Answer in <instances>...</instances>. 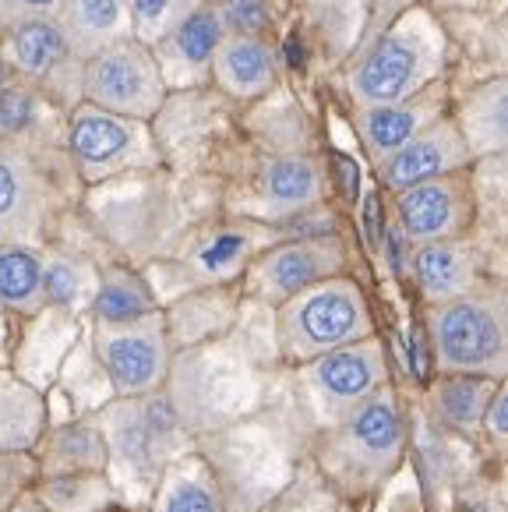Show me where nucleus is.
I'll return each mask as SVG.
<instances>
[{
  "label": "nucleus",
  "mask_w": 508,
  "mask_h": 512,
  "mask_svg": "<svg viewBox=\"0 0 508 512\" xmlns=\"http://www.w3.org/2000/svg\"><path fill=\"white\" fill-rule=\"evenodd\" d=\"M473 212H477V198H473V184L466 170L413 184L396 195V223L413 248L431 241H449V237H466Z\"/></svg>",
  "instance_id": "12"
},
{
  "label": "nucleus",
  "mask_w": 508,
  "mask_h": 512,
  "mask_svg": "<svg viewBox=\"0 0 508 512\" xmlns=\"http://www.w3.org/2000/svg\"><path fill=\"white\" fill-rule=\"evenodd\" d=\"M92 354H96L113 396L120 400L159 392L170 375V339H166L159 311L142 322L96 325Z\"/></svg>",
  "instance_id": "9"
},
{
  "label": "nucleus",
  "mask_w": 508,
  "mask_h": 512,
  "mask_svg": "<svg viewBox=\"0 0 508 512\" xmlns=\"http://www.w3.org/2000/svg\"><path fill=\"white\" fill-rule=\"evenodd\" d=\"M0 339H4V304H0Z\"/></svg>",
  "instance_id": "42"
},
{
  "label": "nucleus",
  "mask_w": 508,
  "mask_h": 512,
  "mask_svg": "<svg viewBox=\"0 0 508 512\" xmlns=\"http://www.w3.org/2000/svg\"><path fill=\"white\" fill-rule=\"evenodd\" d=\"M96 279V269L82 255L50 251L43 255V308H53L57 315H75L89 308Z\"/></svg>",
  "instance_id": "27"
},
{
  "label": "nucleus",
  "mask_w": 508,
  "mask_h": 512,
  "mask_svg": "<svg viewBox=\"0 0 508 512\" xmlns=\"http://www.w3.org/2000/svg\"><path fill=\"white\" fill-rule=\"evenodd\" d=\"M36 474H39V463L32 452L0 449V512H11L15 502H22V495L36 481Z\"/></svg>",
  "instance_id": "34"
},
{
  "label": "nucleus",
  "mask_w": 508,
  "mask_h": 512,
  "mask_svg": "<svg viewBox=\"0 0 508 512\" xmlns=\"http://www.w3.org/2000/svg\"><path fill=\"white\" fill-rule=\"evenodd\" d=\"M501 382L491 378H473V375H441L431 385V410L445 428L463 431V435H477L484 410L491 403L494 389Z\"/></svg>",
  "instance_id": "25"
},
{
  "label": "nucleus",
  "mask_w": 508,
  "mask_h": 512,
  "mask_svg": "<svg viewBox=\"0 0 508 512\" xmlns=\"http://www.w3.org/2000/svg\"><path fill=\"white\" fill-rule=\"evenodd\" d=\"M441 71H445L441 29L427 11L413 8L367 46L350 75V92L357 106L399 103L441 82Z\"/></svg>",
  "instance_id": "3"
},
{
  "label": "nucleus",
  "mask_w": 508,
  "mask_h": 512,
  "mask_svg": "<svg viewBox=\"0 0 508 512\" xmlns=\"http://www.w3.org/2000/svg\"><path fill=\"white\" fill-rule=\"evenodd\" d=\"M4 61L43 99L68 110L82 103L85 57L71 46L57 18H32L4 29Z\"/></svg>",
  "instance_id": "7"
},
{
  "label": "nucleus",
  "mask_w": 508,
  "mask_h": 512,
  "mask_svg": "<svg viewBox=\"0 0 508 512\" xmlns=\"http://www.w3.org/2000/svg\"><path fill=\"white\" fill-rule=\"evenodd\" d=\"M381 244H385V255H389V269L396 272L399 279L410 272V255H413V244L406 241V234L399 230V223L385 226V234H381Z\"/></svg>",
  "instance_id": "37"
},
{
  "label": "nucleus",
  "mask_w": 508,
  "mask_h": 512,
  "mask_svg": "<svg viewBox=\"0 0 508 512\" xmlns=\"http://www.w3.org/2000/svg\"><path fill=\"white\" fill-rule=\"evenodd\" d=\"M346 265V248L339 234H311L279 241L262 248L247 262L244 279L247 294L265 304H283L297 297L300 290L322 283V279L339 276Z\"/></svg>",
  "instance_id": "10"
},
{
  "label": "nucleus",
  "mask_w": 508,
  "mask_h": 512,
  "mask_svg": "<svg viewBox=\"0 0 508 512\" xmlns=\"http://www.w3.org/2000/svg\"><path fill=\"white\" fill-rule=\"evenodd\" d=\"M46 512H103L113 502L106 474H46L36 488Z\"/></svg>",
  "instance_id": "30"
},
{
  "label": "nucleus",
  "mask_w": 508,
  "mask_h": 512,
  "mask_svg": "<svg viewBox=\"0 0 508 512\" xmlns=\"http://www.w3.org/2000/svg\"><path fill=\"white\" fill-rule=\"evenodd\" d=\"M46 219V181L22 142H0V244H29Z\"/></svg>",
  "instance_id": "14"
},
{
  "label": "nucleus",
  "mask_w": 508,
  "mask_h": 512,
  "mask_svg": "<svg viewBox=\"0 0 508 512\" xmlns=\"http://www.w3.org/2000/svg\"><path fill=\"white\" fill-rule=\"evenodd\" d=\"M53 18L82 57H92L103 46L131 36L127 0H64Z\"/></svg>",
  "instance_id": "21"
},
{
  "label": "nucleus",
  "mask_w": 508,
  "mask_h": 512,
  "mask_svg": "<svg viewBox=\"0 0 508 512\" xmlns=\"http://www.w3.org/2000/svg\"><path fill=\"white\" fill-rule=\"evenodd\" d=\"M438 117H445V89H441V82H434L424 92L399 99V103L357 106L353 124H357V135L364 142L371 163H381L385 156L403 149L413 135H420L427 124L438 121Z\"/></svg>",
  "instance_id": "15"
},
{
  "label": "nucleus",
  "mask_w": 508,
  "mask_h": 512,
  "mask_svg": "<svg viewBox=\"0 0 508 512\" xmlns=\"http://www.w3.org/2000/svg\"><path fill=\"white\" fill-rule=\"evenodd\" d=\"M410 272L417 276V287L427 304L452 301V297H463L473 287H480L477 251L466 237L417 244L410 255Z\"/></svg>",
  "instance_id": "17"
},
{
  "label": "nucleus",
  "mask_w": 508,
  "mask_h": 512,
  "mask_svg": "<svg viewBox=\"0 0 508 512\" xmlns=\"http://www.w3.org/2000/svg\"><path fill=\"white\" fill-rule=\"evenodd\" d=\"M68 145L85 181H103L152 156L142 121L117 117L89 103H78V110L71 113Z\"/></svg>",
  "instance_id": "11"
},
{
  "label": "nucleus",
  "mask_w": 508,
  "mask_h": 512,
  "mask_svg": "<svg viewBox=\"0 0 508 512\" xmlns=\"http://www.w3.org/2000/svg\"><path fill=\"white\" fill-rule=\"evenodd\" d=\"M456 512H505V505H501L498 495H477L470 498V502H463Z\"/></svg>",
  "instance_id": "39"
},
{
  "label": "nucleus",
  "mask_w": 508,
  "mask_h": 512,
  "mask_svg": "<svg viewBox=\"0 0 508 512\" xmlns=\"http://www.w3.org/2000/svg\"><path fill=\"white\" fill-rule=\"evenodd\" d=\"M374 336V315L364 290L346 276H332L279 304V347L286 361H311L346 343Z\"/></svg>",
  "instance_id": "4"
},
{
  "label": "nucleus",
  "mask_w": 508,
  "mask_h": 512,
  "mask_svg": "<svg viewBox=\"0 0 508 512\" xmlns=\"http://www.w3.org/2000/svg\"><path fill=\"white\" fill-rule=\"evenodd\" d=\"M505 99H508L505 78H491V82L480 85L470 96V103H466L459 131H463L473 156H477V152L505 149Z\"/></svg>",
  "instance_id": "29"
},
{
  "label": "nucleus",
  "mask_w": 508,
  "mask_h": 512,
  "mask_svg": "<svg viewBox=\"0 0 508 512\" xmlns=\"http://www.w3.org/2000/svg\"><path fill=\"white\" fill-rule=\"evenodd\" d=\"M92 318L96 325H127L142 322V318L156 315V301H152L149 287L142 276L131 269H106L96 279V294H92Z\"/></svg>",
  "instance_id": "26"
},
{
  "label": "nucleus",
  "mask_w": 508,
  "mask_h": 512,
  "mask_svg": "<svg viewBox=\"0 0 508 512\" xmlns=\"http://www.w3.org/2000/svg\"><path fill=\"white\" fill-rule=\"evenodd\" d=\"M276 71V50L265 43V36H223L212 57V75L219 78V85L244 99L272 89Z\"/></svg>",
  "instance_id": "19"
},
{
  "label": "nucleus",
  "mask_w": 508,
  "mask_h": 512,
  "mask_svg": "<svg viewBox=\"0 0 508 512\" xmlns=\"http://www.w3.org/2000/svg\"><path fill=\"white\" fill-rule=\"evenodd\" d=\"M480 431H484L494 445L505 442V435H508V389H505V382L494 389L491 403H487V410H484V421H480Z\"/></svg>",
  "instance_id": "36"
},
{
  "label": "nucleus",
  "mask_w": 508,
  "mask_h": 512,
  "mask_svg": "<svg viewBox=\"0 0 508 512\" xmlns=\"http://www.w3.org/2000/svg\"><path fill=\"white\" fill-rule=\"evenodd\" d=\"M336 163H339V170L346 174V195L353 198V195H357V170H353V163L346 156H339Z\"/></svg>",
  "instance_id": "40"
},
{
  "label": "nucleus",
  "mask_w": 508,
  "mask_h": 512,
  "mask_svg": "<svg viewBox=\"0 0 508 512\" xmlns=\"http://www.w3.org/2000/svg\"><path fill=\"white\" fill-rule=\"evenodd\" d=\"M43 117V96L29 85H4L0 89V142H22L32 135Z\"/></svg>",
  "instance_id": "31"
},
{
  "label": "nucleus",
  "mask_w": 508,
  "mask_h": 512,
  "mask_svg": "<svg viewBox=\"0 0 508 512\" xmlns=\"http://www.w3.org/2000/svg\"><path fill=\"white\" fill-rule=\"evenodd\" d=\"M300 385H304L318 421L329 428L346 410H353L360 400L389 385V361H385L381 339L367 336L322 357H311L300 368Z\"/></svg>",
  "instance_id": "8"
},
{
  "label": "nucleus",
  "mask_w": 508,
  "mask_h": 512,
  "mask_svg": "<svg viewBox=\"0 0 508 512\" xmlns=\"http://www.w3.org/2000/svg\"><path fill=\"white\" fill-rule=\"evenodd\" d=\"M325 195V170L311 156H279L262 170V198L272 212H307Z\"/></svg>",
  "instance_id": "23"
},
{
  "label": "nucleus",
  "mask_w": 508,
  "mask_h": 512,
  "mask_svg": "<svg viewBox=\"0 0 508 512\" xmlns=\"http://www.w3.org/2000/svg\"><path fill=\"white\" fill-rule=\"evenodd\" d=\"M0 304L25 315L43 311V255L32 244H0Z\"/></svg>",
  "instance_id": "28"
},
{
  "label": "nucleus",
  "mask_w": 508,
  "mask_h": 512,
  "mask_svg": "<svg viewBox=\"0 0 508 512\" xmlns=\"http://www.w3.org/2000/svg\"><path fill=\"white\" fill-rule=\"evenodd\" d=\"M198 0H127L131 11V36L145 46H156Z\"/></svg>",
  "instance_id": "32"
},
{
  "label": "nucleus",
  "mask_w": 508,
  "mask_h": 512,
  "mask_svg": "<svg viewBox=\"0 0 508 512\" xmlns=\"http://www.w3.org/2000/svg\"><path fill=\"white\" fill-rule=\"evenodd\" d=\"M226 36H265L272 25L265 0H212Z\"/></svg>",
  "instance_id": "33"
},
{
  "label": "nucleus",
  "mask_w": 508,
  "mask_h": 512,
  "mask_svg": "<svg viewBox=\"0 0 508 512\" xmlns=\"http://www.w3.org/2000/svg\"><path fill=\"white\" fill-rule=\"evenodd\" d=\"M46 435L43 392L22 375H0V449L36 452Z\"/></svg>",
  "instance_id": "22"
},
{
  "label": "nucleus",
  "mask_w": 508,
  "mask_h": 512,
  "mask_svg": "<svg viewBox=\"0 0 508 512\" xmlns=\"http://www.w3.org/2000/svg\"><path fill=\"white\" fill-rule=\"evenodd\" d=\"M4 85H11V68H8V61H4V50H0V89Z\"/></svg>",
  "instance_id": "41"
},
{
  "label": "nucleus",
  "mask_w": 508,
  "mask_h": 512,
  "mask_svg": "<svg viewBox=\"0 0 508 512\" xmlns=\"http://www.w3.org/2000/svg\"><path fill=\"white\" fill-rule=\"evenodd\" d=\"M64 0H0V29H11L32 18H53Z\"/></svg>",
  "instance_id": "35"
},
{
  "label": "nucleus",
  "mask_w": 508,
  "mask_h": 512,
  "mask_svg": "<svg viewBox=\"0 0 508 512\" xmlns=\"http://www.w3.org/2000/svg\"><path fill=\"white\" fill-rule=\"evenodd\" d=\"M32 456L46 474H110V449L89 414L50 428Z\"/></svg>",
  "instance_id": "18"
},
{
  "label": "nucleus",
  "mask_w": 508,
  "mask_h": 512,
  "mask_svg": "<svg viewBox=\"0 0 508 512\" xmlns=\"http://www.w3.org/2000/svg\"><path fill=\"white\" fill-rule=\"evenodd\" d=\"M152 512H226L209 463L202 456H173L156 477Z\"/></svg>",
  "instance_id": "20"
},
{
  "label": "nucleus",
  "mask_w": 508,
  "mask_h": 512,
  "mask_svg": "<svg viewBox=\"0 0 508 512\" xmlns=\"http://www.w3.org/2000/svg\"><path fill=\"white\" fill-rule=\"evenodd\" d=\"M381 234H385V223H381V205H378V195L367 191L364 198V237L371 248H381Z\"/></svg>",
  "instance_id": "38"
},
{
  "label": "nucleus",
  "mask_w": 508,
  "mask_h": 512,
  "mask_svg": "<svg viewBox=\"0 0 508 512\" xmlns=\"http://www.w3.org/2000/svg\"><path fill=\"white\" fill-rule=\"evenodd\" d=\"M262 248H269L262 226L226 223L212 234H205L191 251V269L202 279H230L233 272H244L247 262Z\"/></svg>",
  "instance_id": "24"
},
{
  "label": "nucleus",
  "mask_w": 508,
  "mask_h": 512,
  "mask_svg": "<svg viewBox=\"0 0 508 512\" xmlns=\"http://www.w3.org/2000/svg\"><path fill=\"white\" fill-rule=\"evenodd\" d=\"M82 99L89 106L142 124L156 117V110L166 99V82L159 71L156 50L138 43L135 36H127L85 57Z\"/></svg>",
  "instance_id": "6"
},
{
  "label": "nucleus",
  "mask_w": 508,
  "mask_h": 512,
  "mask_svg": "<svg viewBox=\"0 0 508 512\" xmlns=\"http://www.w3.org/2000/svg\"><path fill=\"white\" fill-rule=\"evenodd\" d=\"M427 339L441 375H473L505 382L508 315L501 287H473L452 301L427 304Z\"/></svg>",
  "instance_id": "2"
},
{
  "label": "nucleus",
  "mask_w": 508,
  "mask_h": 512,
  "mask_svg": "<svg viewBox=\"0 0 508 512\" xmlns=\"http://www.w3.org/2000/svg\"><path fill=\"white\" fill-rule=\"evenodd\" d=\"M470 163H473V152L466 145L463 131H459V121L438 117L420 135H413L403 149H396L392 156L374 163V170H378V181L399 195V191L413 188V184L434 181V177H445V174H459Z\"/></svg>",
  "instance_id": "13"
},
{
  "label": "nucleus",
  "mask_w": 508,
  "mask_h": 512,
  "mask_svg": "<svg viewBox=\"0 0 508 512\" xmlns=\"http://www.w3.org/2000/svg\"><path fill=\"white\" fill-rule=\"evenodd\" d=\"M406 442L410 421L403 400L392 385H385L325 428L318 442V463L343 495L357 498L381 488L396 474L406 456Z\"/></svg>",
  "instance_id": "1"
},
{
  "label": "nucleus",
  "mask_w": 508,
  "mask_h": 512,
  "mask_svg": "<svg viewBox=\"0 0 508 512\" xmlns=\"http://www.w3.org/2000/svg\"><path fill=\"white\" fill-rule=\"evenodd\" d=\"M89 417L106 438L110 467L124 470V474L159 477V470L173 456H180L177 410L163 396V389L149 392V396H131V400L113 396Z\"/></svg>",
  "instance_id": "5"
},
{
  "label": "nucleus",
  "mask_w": 508,
  "mask_h": 512,
  "mask_svg": "<svg viewBox=\"0 0 508 512\" xmlns=\"http://www.w3.org/2000/svg\"><path fill=\"white\" fill-rule=\"evenodd\" d=\"M226 29L219 22V11L212 0H198L195 8L187 11L170 32L156 43V61L163 71V82H195L202 71L212 68L219 43H223Z\"/></svg>",
  "instance_id": "16"
}]
</instances>
